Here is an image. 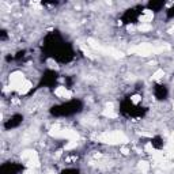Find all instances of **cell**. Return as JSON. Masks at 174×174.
Returning a JSON list of instances; mask_svg holds the SVG:
<instances>
[{
  "label": "cell",
  "instance_id": "52a82bcc",
  "mask_svg": "<svg viewBox=\"0 0 174 174\" xmlns=\"http://www.w3.org/2000/svg\"><path fill=\"white\" fill-rule=\"evenodd\" d=\"M152 18H154V14H152V11L146 10L144 13H143L142 18H140V20H142V23H147V25H150V22L152 20Z\"/></svg>",
  "mask_w": 174,
  "mask_h": 174
},
{
  "label": "cell",
  "instance_id": "2e32d148",
  "mask_svg": "<svg viewBox=\"0 0 174 174\" xmlns=\"http://www.w3.org/2000/svg\"><path fill=\"white\" fill-rule=\"evenodd\" d=\"M121 151H123V154H128V152H129L127 148H121Z\"/></svg>",
  "mask_w": 174,
  "mask_h": 174
},
{
  "label": "cell",
  "instance_id": "4fadbf2b",
  "mask_svg": "<svg viewBox=\"0 0 174 174\" xmlns=\"http://www.w3.org/2000/svg\"><path fill=\"white\" fill-rule=\"evenodd\" d=\"M75 147H76V142H72V140H71V142H69L68 144L65 146V150H72V148H75Z\"/></svg>",
  "mask_w": 174,
  "mask_h": 174
},
{
  "label": "cell",
  "instance_id": "3957f363",
  "mask_svg": "<svg viewBox=\"0 0 174 174\" xmlns=\"http://www.w3.org/2000/svg\"><path fill=\"white\" fill-rule=\"evenodd\" d=\"M49 135L53 136V137L68 139V140H72V142H76V140L79 139L78 132H75V131H71V129H61L59 125H54V127L52 128L50 132H49Z\"/></svg>",
  "mask_w": 174,
  "mask_h": 174
},
{
  "label": "cell",
  "instance_id": "7c38bea8",
  "mask_svg": "<svg viewBox=\"0 0 174 174\" xmlns=\"http://www.w3.org/2000/svg\"><path fill=\"white\" fill-rule=\"evenodd\" d=\"M162 76H163V69H158V71L152 75V79H154V80H158V79H161Z\"/></svg>",
  "mask_w": 174,
  "mask_h": 174
},
{
  "label": "cell",
  "instance_id": "ba28073f",
  "mask_svg": "<svg viewBox=\"0 0 174 174\" xmlns=\"http://www.w3.org/2000/svg\"><path fill=\"white\" fill-rule=\"evenodd\" d=\"M31 86H33V84H31V82L26 80L25 83L22 84V87H20L18 91H19V94H26V93H29V91H30V88H31Z\"/></svg>",
  "mask_w": 174,
  "mask_h": 174
},
{
  "label": "cell",
  "instance_id": "30bf717a",
  "mask_svg": "<svg viewBox=\"0 0 174 174\" xmlns=\"http://www.w3.org/2000/svg\"><path fill=\"white\" fill-rule=\"evenodd\" d=\"M148 169H150V165L147 163V162H139V170H140V172H142L143 174L147 173Z\"/></svg>",
  "mask_w": 174,
  "mask_h": 174
},
{
  "label": "cell",
  "instance_id": "5b68a950",
  "mask_svg": "<svg viewBox=\"0 0 174 174\" xmlns=\"http://www.w3.org/2000/svg\"><path fill=\"white\" fill-rule=\"evenodd\" d=\"M25 82H26V79L22 72H14V74H11V76H10V87L13 88V90H19Z\"/></svg>",
  "mask_w": 174,
  "mask_h": 174
},
{
  "label": "cell",
  "instance_id": "6da1fadb",
  "mask_svg": "<svg viewBox=\"0 0 174 174\" xmlns=\"http://www.w3.org/2000/svg\"><path fill=\"white\" fill-rule=\"evenodd\" d=\"M98 140L101 143H106V144H120V143H128V137L120 131H114V132H103L98 136Z\"/></svg>",
  "mask_w": 174,
  "mask_h": 174
},
{
  "label": "cell",
  "instance_id": "7a4b0ae2",
  "mask_svg": "<svg viewBox=\"0 0 174 174\" xmlns=\"http://www.w3.org/2000/svg\"><path fill=\"white\" fill-rule=\"evenodd\" d=\"M165 49H169V45L155 48L154 45H151V44H139V45H136V46L131 48L129 53H136V54H139V56H150V54H152V53L163 52Z\"/></svg>",
  "mask_w": 174,
  "mask_h": 174
},
{
  "label": "cell",
  "instance_id": "5bb4252c",
  "mask_svg": "<svg viewBox=\"0 0 174 174\" xmlns=\"http://www.w3.org/2000/svg\"><path fill=\"white\" fill-rule=\"evenodd\" d=\"M131 101H132L133 103H137L140 101V97L139 95H133V97H131Z\"/></svg>",
  "mask_w": 174,
  "mask_h": 174
},
{
  "label": "cell",
  "instance_id": "8992f818",
  "mask_svg": "<svg viewBox=\"0 0 174 174\" xmlns=\"http://www.w3.org/2000/svg\"><path fill=\"white\" fill-rule=\"evenodd\" d=\"M54 94H56L57 97H60V98H65V99H69L72 97V93L69 90H67L64 86L57 87L56 90H54Z\"/></svg>",
  "mask_w": 174,
  "mask_h": 174
},
{
  "label": "cell",
  "instance_id": "277c9868",
  "mask_svg": "<svg viewBox=\"0 0 174 174\" xmlns=\"http://www.w3.org/2000/svg\"><path fill=\"white\" fill-rule=\"evenodd\" d=\"M22 159L26 161L29 169H34V167L39 166L38 155H37V152L33 151V150H26V151H23L22 152Z\"/></svg>",
  "mask_w": 174,
  "mask_h": 174
},
{
  "label": "cell",
  "instance_id": "8fae6325",
  "mask_svg": "<svg viewBox=\"0 0 174 174\" xmlns=\"http://www.w3.org/2000/svg\"><path fill=\"white\" fill-rule=\"evenodd\" d=\"M151 29H152V26L151 25H147V23H142V25L139 26L140 31H150Z\"/></svg>",
  "mask_w": 174,
  "mask_h": 174
},
{
  "label": "cell",
  "instance_id": "9c48e42d",
  "mask_svg": "<svg viewBox=\"0 0 174 174\" xmlns=\"http://www.w3.org/2000/svg\"><path fill=\"white\" fill-rule=\"evenodd\" d=\"M103 116L108 118H116L117 117V113L113 110V109H105V110H103Z\"/></svg>",
  "mask_w": 174,
  "mask_h": 174
},
{
  "label": "cell",
  "instance_id": "9a60e30c",
  "mask_svg": "<svg viewBox=\"0 0 174 174\" xmlns=\"http://www.w3.org/2000/svg\"><path fill=\"white\" fill-rule=\"evenodd\" d=\"M25 174H34V170H33V169H29V170H27V172H26Z\"/></svg>",
  "mask_w": 174,
  "mask_h": 174
}]
</instances>
